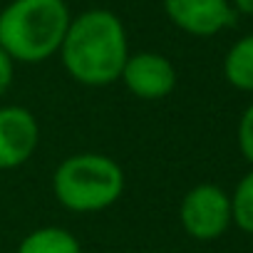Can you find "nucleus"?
<instances>
[{
    "instance_id": "1",
    "label": "nucleus",
    "mask_w": 253,
    "mask_h": 253,
    "mask_svg": "<svg viewBox=\"0 0 253 253\" xmlns=\"http://www.w3.org/2000/svg\"><path fill=\"white\" fill-rule=\"evenodd\" d=\"M65 72L84 87H107L119 80L129 57V38L122 18L107 8L72 15L60 45Z\"/></svg>"
},
{
    "instance_id": "2",
    "label": "nucleus",
    "mask_w": 253,
    "mask_h": 253,
    "mask_svg": "<svg viewBox=\"0 0 253 253\" xmlns=\"http://www.w3.org/2000/svg\"><path fill=\"white\" fill-rule=\"evenodd\" d=\"M70 20L65 0H10L0 10V47L23 65L45 62L60 52Z\"/></svg>"
},
{
    "instance_id": "3",
    "label": "nucleus",
    "mask_w": 253,
    "mask_h": 253,
    "mask_svg": "<svg viewBox=\"0 0 253 253\" xmlns=\"http://www.w3.org/2000/svg\"><path fill=\"white\" fill-rule=\"evenodd\" d=\"M52 194L67 211H104L124 194V169L107 154H72L57 164L52 174Z\"/></svg>"
},
{
    "instance_id": "4",
    "label": "nucleus",
    "mask_w": 253,
    "mask_h": 253,
    "mask_svg": "<svg viewBox=\"0 0 253 253\" xmlns=\"http://www.w3.org/2000/svg\"><path fill=\"white\" fill-rule=\"evenodd\" d=\"M179 221L194 241H216L233 223L231 196L216 184H196L181 199Z\"/></svg>"
},
{
    "instance_id": "5",
    "label": "nucleus",
    "mask_w": 253,
    "mask_h": 253,
    "mask_svg": "<svg viewBox=\"0 0 253 253\" xmlns=\"http://www.w3.org/2000/svg\"><path fill=\"white\" fill-rule=\"evenodd\" d=\"M119 80L137 99L159 102V99H167L174 92L176 67L162 52H149V50L129 52V57H126V62L122 67Z\"/></svg>"
},
{
    "instance_id": "6",
    "label": "nucleus",
    "mask_w": 253,
    "mask_h": 253,
    "mask_svg": "<svg viewBox=\"0 0 253 253\" xmlns=\"http://www.w3.org/2000/svg\"><path fill=\"white\" fill-rule=\"evenodd\" d=\"M174 28L194 38H213L236 23L231 0H162Z\"/></svg>"
},
{
    "instance_id": "7",
    "label": "nucleus",
    "mask_w": 253,
    "mask_h": 253,
    "mask_svg": "<svg viewBox=\"0 0 253 253\" xmlns=\"http://www.w3.org/2000/svg\"><path fill=\"white\" fill-rule=\"evenodd\" d=\"M40 144L38 117L20 104L0 107V169H18L33 159Z\"/></svg>"
},
{
    "instance_id": "8",
    "label": "nucleus",
    "mask_w": 253,
    "mask_h": 253,
    "mask_svg": "<svg viewBox=\"0 0 253 253\" xmlns=\"http://www.w3.org/2000/svg\"><path fill=\"white\" fill-rule=\"evenodd\" d=\"M223 77L238 92H253V33L238 38L223 57Z\"/></svg>"
},
{
    "instance_id": "9",
    "label": "nucleus",
    "mask_w": 253,
    "mask_h": 253,
    "mask_svg": "<svg viewBox=\"0 0 253 253\" xmlns=\"http://www.w3.org/2000/svg\"><path fill=\"white\" fill-rule=\"evenodd\" d=\"M18 253H82V246L75 233H70L62 226H42L30 231L20 246Z\"/></svg>"
},
{
    "instance_id": "10",
    "label": "nucleus",
    "mask_w": 253,
    "mask_h": 253,
    "mask_svg": "<svg viewBox=\"0 0 253 253\" xmlns=\"http://www.w3.org/2000/svg\"><path fill=\"white\" fill-rule=\"evenodd\" d=\"M228 196H231V218H233V223L243 233L253 236V169L236 184L233 194H228Z\"/></svg>"
},
{
    "instance_id": "11",
    "label": "nucleus",
    "mask_w": 253,
    "mask_h": 253,
    "mask_svg": "<svg viewBox=\"0 0 253 253\" xmlns=\"http://www.w3.org/2000/svg\"><path fill=\"white\" fill-rule=\"evenodd\" d=\"M236 142L243 154V159L253 167V102L241 112L238 126H236Z\"/></svg>"
},
{
    "instance_id": "12",
    "label": "nucleus",
    "mask_w": 253,
    "mask_h": 253,
    "mask_svg": "<svg viewBox=\"0 0 253 253\" xmlns=\"http://www.w3.org/2000/svg\"><path fill=\"white\" fill-rule=\"evenodd\" d=\"M15 77V60L0 47V97H5Z\"/></svg>"
},
{
    "instance_id": "13",
    "label": "nucleus",
    "mask_w": 253,
    "mask_h": 253,
    "mask_svg": "<svg viewBox=\"0 0 253 253\" xmlns=\"http://www.w3.org/2000/svg\"><path fill=\"white\" fill-rule=\"evenodd\" d=\"M231 5H233L236 15H248V18H253V0H231Z\"/></svg>"
}]
</instances>
